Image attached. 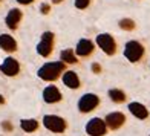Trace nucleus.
Here are the masks:
<instances>
[{
    "label": "nucleus",
    "mask_w": 150,
    "mask_h": 136,
    "mask_svg": "<svg viewBox=\"0 0 150 136\" xmlns=\"http://www.w3.org/2000/svg\"><path fill=\"white\" fill-rule=\"evenodd\" d=\"M64 70V63L63 61H51L46 63L38 69V77L45 81H54L60 77V73Z\"/></svg>",
    "instance_id": "f257e3e1"
},
{
    "label": "nucleus",
    "mask_w": 150,
    "mask_h": 136,
    "mask_svg": "<svg viewBox=\"0 0 150 136\" xmlns=\"http://www.w3.org/2000/svg\"><path fill=\"white\" fill-rule=\"evenodd\" d=\"M142 55H144V47H142V44L139 42L130 40V42L126 43V46H124V57L130 61V63L139 61Z\"/></svg>",
    "instance_id": "f03ea898"
},
{
    "label": "nucleus",
    "mask_w": 150,
    "mask_h": 136,
    "mask_svg": "<svg viewBox=\"0 0 150 136\" xmlns=\"http://www.w3.org/2000/svg\"><path fill=\"white\" fill-rule=\"evenodd\" d=\"M43 125L54 133H63L66 130V121L57 115H46L43 118Z\"/></svg>",
    "instance_id": "7ed1b4c3"
},
{
    "label": "nucleus",
    "mask_w": 150,
    "mask_h": 136,
    "mask_svg": "<svg viewBox=\"0 0 150 136\" xmlns=\"http://www.w3.org/2000/svg\"><path fill=\"white\" fill-rule=\"evenodd\" d=\"M97 44L106 55H113L117 52V43L110 34H98L97 35Z\"/></svg>",
    "instance_id": "20e7f679"
},
{
    "label": "nucleus",
    "mask_w": 150,
    "mask_h": 136,
    "mask_svg": "<svg viewBox=\"0 0 150 136\" xmlns=\"http://www.w3.org/2000/svg\"><path fill=\"white\" fill-rule=\"evenodd\" d=\"M100 104V98L95 93H86L78 101V110L81 113H89L93 109H97Z\"/></svg>",
    "instance_id": "39448f33"
},
{
    "label": "nucleus",
    "mask_w": 150,
    "mask_h": 136,
    "mask_svg": "<svg viewBox=\"0 0 150 136\" xmlns=\"http://www.w3.org/2000/svg\"><path fill=\"white\" fill-rule=\"evenodd\" d=\"M52 47H54V32H51V31L43 32L42 40H40V43L37 44V52H38V55H42V57H49L51 52H52Z\"/></svg>",
    "instance_id": "423d86ee"
},
{
    "label": "nucleus",
    "mask_w": 150,
    "mask_h": 136,
    "mask_svg": "<svg viewBox=\"0 0 150 136\" xmlns=\"http://www.w3.org/2000/svg\"><path fill=\"white\" fill-rule=\"evenodd\" d=\"M106 130H107L106 121H103L101 118H92L86 124V132L91 136H103L106 135Z\"/></svg>",
    "instance_id": "0eeeda50"
},
{
    "label": "nucleus",
    "mask_w": 150,
    "mask_h": 136,
    "mask_svg": "<svg viewBox=\"0 0 150 136\" xmlns=\"http://www.w3.org/2000/svg\"><path fill=\"white\" fill-rule=\"evenodd\" d=\"M0 70H2L6 77H16L20 72V64H18V61L16 58L8 57V58L3 60L2 66H0Z\"/></svg>",
    "instance_id": "6e6552de"
},
{
    "label": "nucleus",
    "mask_w": 150,
    "mask_h": 136,
    "mask_svg": "<svg viewBox=\"0 0 150 136\" xmlns=\"http://www.w3.org/2000/svg\"><path fill=\"white\" fill-rule=\"evenodd\" d=\"M126 122V116L121 112H112L106 116V125L112 130H117Z\"/></svg>",
    "instance_id": "1a4fd4ad"
},
{
    "label": "nucleus",
    "mask_w": 150,
    "mask_h": 136,
    "mask_svg": "<svg viewBox=\"0 0 150 136\" xmlns=\"http://www.w3.org/2000/svg\"><path fill=\"white\" fill-rule=\"evenodd\" d=\"M43 99H45V103H47V104L58 103V101L61 99V93H60V90L57 89L55 86H47L46 89L43 90Z\"/></svg>",
    "instance_id": "9d476101"
},
{
    "label": "nucleus",
    "mask_w": 150,
    "mask_h": 136,
    "mask_svg": "<svg viewBox=\"0 0 150 136\" xmlns=\"http://www.w3.org/2000/svg\"><path fill=\"white\" fill-rule=\"evenodd\" d=\"M0 47L5 52H16L17 51V42L9 34H0Z\"/></svg>",
    "instance_id": "9b49d317"
},
{
    "label": "nucleus",
    "mask_w": 150,
    "mask_h": 136,
    "mask_svg": "<svg viewBox=\"0 0 150 136\" xmlns=\"http://www.w3.org/2000/svg\"><path fill=\"white\" fill-rule=\"evenodd\" d=\"M92 51H93V43L91 42V40H87V38H81L78 42V44H77V49H75L77 55H80V57L91 55Z\"/></svg>",
    "instance_id": "f8f14e48"
},
{
    "label": "nucleus",
    "mask_w": 150,
    "mask_h": 136,
    "mask_svg": "<svg viewBox=\"0 0 150 136\" xmlns=\"http://www.w3.org/2000/svg\"><path fill=\"white\" fill-rule=\"evenodd\" d=\"M20 20H22V11L14 8V9H11L8 12V16H6V26H8L9 29H16L18 23H20Z\"/></svg>",
    "instance_id": "ddd939ff"
},
{
    "label": "nucleus",
    "mask_w": 150,
    "mask_h": 136,
    "mask_svg": "<svg viewBox=\"0 0 150 136\" xmlns=\"http://www.w3.org/2000/svg\"><path fill=\"white\" fill-rule=\"evenodd\" d=\"M129 110H130V113L138 119H146L149 116V110L141 103H130L129 104Z\"/></svg>",
    "instance_id": "4468645a"
},
{
    "label": "nucleus",
    "mask_w": 150,
    "mask_h": 136,
    "mask_svg": "<svg viewBox=\"0 0 150 136\" xmlns=\"http://www.w3.org/2000/svg\"><path fill=\"white\" fill-rule=\"evenodd\" d=\"M63 83H64L66 87H69V89H78L80 87V78L74 70H67L63 75Z\"/></svg>",
    "instance_id": "2eb2a0df"
},
{
    "label": "nucleus",
    "mask_w": 150,
    "mask_h": 136,
    "mask_svg": "<svg viewBox=\"0 0 150 136\" xmlns=\"http://www.w3.org/2000/svg\"><path fill=\"white\" fill-rule=\"evenodd\" d=\"M20 127H22L23 132L32 133L38 128V121H35V119H22L20 121Z\"/></svg>",
    "instance_id": "dca6fc26"
},
{
    "label": "nucleus",
    "mask_w": 150,
    "mask_h": 136,
    "mask_svg": "<svg viewBox=\"0 0 150 136\" xmlns=\"http://www.w3.org/2000/svg\"><path fill=\"white\" fill-rule=\"evenodd\" d=\"M60 58H61L63 63H69V64L77 63V57H75L74 49H63L61 54H60Z\"/></svg>",
    "instance_id": "f3484780"
},
{
    "label": "nucleus",
    "mask_w": 150,
    "mask_h": 136,
    "mask_svg": "<svg viewBox=\"0 0 150 136\" xmlns=\"http://www.w3.org/2000/svg\"><path fill=\"white\" fill-rule=\"evenodd\" d=\"M109 97H110V99L113 103H124V99H126L124 92L120 89H110L109 90Z\"/></svg>",
    "instance_id": "a211bd4d"
},
{
    "label": "nucleus",
    "mask_w": 150,
    "mask_h": 136,
    "mask_svg": "<svg viewBox=\"0 0 150 136\" xmlns=\"http://www.w3.org/2000/svg\"><path fill=\"white\" fill-rule=\"evenodd\" d=\"M120 28L124 31H133L135 29V22L132 18H121L120 20Z\"/></svg>",
    "instance_id": "6ab92c4d"
},
{
    "label": "nucleus",
    "mask_w": 150,
    "mask_h": 136,
    "mask_svg": "<svg viewBox=\"0 0 150 136\" xmlns=\"http://www.w3.org/2000/svg\"><path fill=\"white\" fill-rule=\"evenodd\" d=\"M89 3H91V0H74L75 8H78V9H86L89 6Z\"/></svg>",
    "instance_id": "aec40b11"
},
{
    "label": "nucleus",
    "mask_w": 150,
    "mask_h": 136,
    "mask_svg": "<svg viewBox=\"0 0 150 136\" xmlns=\"http://www.w3.org/2000/svg\"><path fill=\"white\" fill-rule=\"evenodd\" d=\"M2 127H3V130H6V132H11L12 130V125H11L9 121H3L2 122Z\"/></svg>",
    "instance_id": "412c9836"
},
{
    "label": "nucleus",
    "mask_w": 150,
    "mask_h": 136,
    "mask_svg": "<svg viewBox=\"0 0 150 136\" xmlns=\"http://www.w3.org/2000/svg\"><path fill=\"white\" fill-rule=\"evenodd\" d=\"M40 9H42V14H49V11H51V6L49 5H46V3H43L42 5V8H40Z\"/></svg>",
    "instance_id": "4be33fe9"
},
{
    "label": "nucleus",
    "mask_w": 150,
    "mask_h": 136,
    "mask_svg": "<svg viewBox=\"0 0 150 136\" xmlns=\"http://www.w3.org/2000/svg\"><path fill=\"white\" fill-rule=\"evenodd\" d=\"M92 70H93L95 73H100V72H101V66H100L98 63H93V64H92Z\"/></svg>",
    "instance_id": "5701e85b"
},
{
    "label": "nucleus",
    "mask_w": 150,
    "mask_h": 136,
    "mask_svg": "<svg viewBox=\"0 0 150 136\" xmlns=\"http://www.w3.org/2000/svg\"><path fill=\"white\" fill-rule=\"evenodd\" d=\"M34 2V0H17V3H20V5H31Z\"/></svg>",
    "instance_id": "b1692460"
},
{
    "label": "nucleus",
    "mask_w": 150,
    "mask_h": 136,
    "mask_svg": "<svg viewBox=\"0 0 150 136\" xmlns=\"http://www.w3.org/2000/svg\"><path fill=\"white\" fill-rule=\"evenodd\" d=\"M5 103V98H3V95H0V104H3Z\"/></svg>",
    "instance_id": "393cba45"
},
{
    "label": "nucleus",
    "mask_w": 150,
    "mask_h": 136,
    "mask_svg": "<svg viewBox=\"0 0 150 136\" xmlns=\"http://www.w3.org/2000/svg\"><path fill=\"white\" fill-rule=\"evenodd\" d=\"M63 0H52V3H55V5H58V3H61Z\"/></svg>",
    "instance_id": "a878e982"
}]
</instances>
